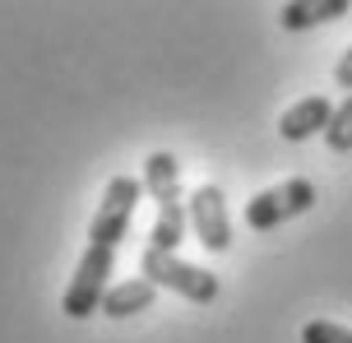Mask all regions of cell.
Wrapping results in <instances>:
<instances>
[{"instance_id": "cell-1", "label": "cell", "mask_w": 352, "mask_h": 343, "mask_svg": "<svg viewBox=\"0 0 352 343\" xmlns=\"http://www.w3.org/2000/svg\"><path fill=\"white\" fill-rule=\"evenodd\" d=\"M140 278H148L153 288L181 292L195 307H209L213 297H218V278H213L209 269H195L190 260H181V255H172V251H153V246L140 255Z\"/></svg>"}, {"instance_id": "cell-2", "label": "cell", "mask_w": 352, "mask_h": 343, "mask_svg": "<svg viewBox=\"0 0 352 343\" xmlns=\"http://www.w3.org/2000/svg\"><path fill=\"white\" fill-rule=\"evenodd\" d=\"M111 265H116V251L111 246H88L74 265V278L65 297H60V311L70 320H88L93 311H102L107 292H111Z\"/></svg>"}, {"instance_id": "cell-3", "label": "cell", "mask_w": 352, "mask_h": 343, "mask_svg": "<svg viewBox=\"0 0 352 343\" xmlns=\"http://www.w3.org/2000/svg\"><path fill=\"white\" fill-rule=\"evenodd\" d=\"M316 209V186L306 177H287L278 186H269L246 204V228L250 232H274L278 223H292V218L311 214Z\"/></svg>"}, {"instance_id": "cell-4", "label": "cell", "mask_w": 352, "mask_h": 343, "mask_svg": "<svg viewBox=\"0 0 352 343\" xmlns=\"http://www.w3.org/2000/svg\"><path fill=\"white\" fill-rule=\"evenodd\" d=\"M144 195V181L135 177H111L102 190V204L88 223V246H121V236L130 232V218H135V204Z\"/></svg>"}, {"instance_id": "cell-5", "label": "cell", "mask_w": 352, "mask_h": 343, "mask_svg": "<svg viewBox=\"0 0 352 343\" xmlns=\"http://www.w3.org/2000/svg\"><path fill=\"white\" fill-rule=\"evenodd\" d=\"M186 214H190V232L195 241L204 246V251L223 255L232 246V209H228V195H223V186H199L186 195Z\"/></svg>"}, {"instance_id": "cell-6", "label": "cell", "mask_w": 352, "mask_h": 343, "mask_svg": "<svg viewBox=\"0 0 352 343\" xmlns=\"http://www.w3.org/2000/svg\"><path fill=\"white\" fill-rule=\"evenodd\" d=\"M329 121H334V102H329L324 93H306L301 102H292V107L278 116V135L287 144H306V140L324 135Z\"/></svg>"}, {"instance_id": "cell-7", "label": "cell", "mask_w": 352, "mask_h": 343, "mask_svg": "<svg viewBox=\"0 0 352 343\" xmlns=\"http://www.w3.org/2000/svg\"><path fill=\"white\" fill-rule=\"evenodd\" d=\"M144 190L158 199V204H181V163H176L167 148H153L148 158H144Z\"/></svg>"}, {"instance_id": "cell-8", "label": "cell", "mask_w": 352, "mask_h": 343, "mask_svg": "<svg viewBox=\"0 0 352 343\" xmlns=\"http://www.w3.org/2000/svg\"><path fill=\"white\" fill-rule=\"evenodd\" d=\"M352 14V0H292L278 10V28L287 33H306L316 23H329V19H343Z\"/></svg>"}, {"instance_id": "cell-9", "label": "cell", "mask_w": 352, "mask_h": 343, "mask_svg": "<svg viewBox=\"0 0 352 343\" xmlns=\"http://www.w3.org/2000/svg\"><path fill=\"white\" fill-rule=\"evenodd\" d=\"M153 297H158V288H153L148 278L111 283V292H107V302H102V316H111V320H130V316H140V311L153 307Z\"/></svg>"}, {"instance_id": "cell-10", "label": "cell", "mask_w": 352, "mask_h": 343, "mask_svg": "<svg viewBox=\"0 0 352 343\" xmlns=\"http://www.w3.org/2000/svg\"><path fill=\"white\" fill-rule=\"evenodd\" d=\"M324 144L334 148V153H352V98H343L334 107V121L324 130Z\"/></svg>"}, {"instance_id": "cell-11", "label": "cell", "mask_w": 352, "mask_h": 343, "mask_svg": "<svg viewBox=\"0 0 352 343\" xmlns=\"http://www.w3.org/2000/svg\"><path fill=\"white\" fill-rule=\"evenodd\" d=\"M301 343H352V329L334 325V320H306L301 325Z\"/></svg>"}, {"instance_id": "cell-12", "label": "cell", "mask_w": 352, "mask_h": 343, "mask_svg": "<svg viewBox=\"0 0 352 343\" xmlns=\"http://www.w3.org/2000/svg\"><path fill=\"white\" fill-rule=\"evenodd\" d=\"M334 84H338V89H343V93L352 98V47L343 52V60L334 65Z\"/></svg>"}]
</instances>
